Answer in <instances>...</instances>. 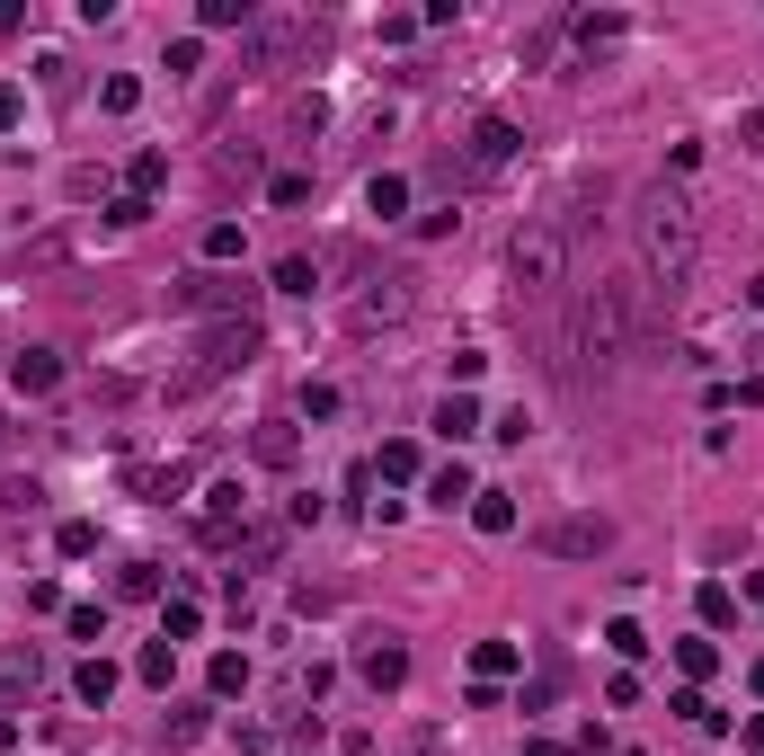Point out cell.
Segmentation results:
<instances>
[{"instance_id":"obj_41","label":"cell","mask_w":764,"mask_h":756,"mask_svg":"<svg viewBox=\"0 0 764 756\" xmlns=\"http://www.w3.org/2000/svg\"><path fill=\"white\" fill-rule=\"evenodd\" d=\"M755 365H764V338H755Z\"/></svg>"},{"instance_id":"obj_10","label":"cell","mask_w":764,"mask_h":756,"mask_svg":"<svg viewBox=\"0 0 764 756\" xmlns=\"http://www.w3.org/2000/svg\"><path fill=\"white\" fill-rule=\"evenodd\" d=\"M516 152V125L507 116H480V133H471V170H498Z\"/></svg>"},{"instance_id":"obj_12","label":"cell","mask_w":764,"mask_h":756,"mask_svg":"<svg viewBox=\"0 0 764 756\" xmlns=\"http://www.w3.org/2000/svg\"><path fill=\"white\" fill-rule=\"evenodd\" d=\"M356 667H365V685H383V695H391V685L409 676V650H400V641H374V650H365Z\"/></svg>"},{"instance_id":"obj_16","label":"cell","mask_w":764,"mask_h":756,"mask_svg":"<svg viewBox=\"0 0 764 756\" xmlns=\"http://www.w3.org/2000/svg\"><path fill=\"white\" fill-rule=\"evenodd\" d=\"M72 695H81V703H107V695H116V667H107V659H81V676H72Z\"/></svg>"},{"instance_id":"obj_33","label":"cell","mask_w":764,"mask_h":756,"mask_svg":"<svg viewBox=\"0 0 764 756\" xmlns=\"http://www.w3.org/2000/svg\"><path fill=\"white\" fill-rule=\"evenodd\" d=\"M161 178H169V161H161V152H143V161H133V196H152Z\"/></svg>"},{"instance_id":"obj_37","label":"cell","mask_w":764,"mask_h":756,"mask_svg":"<svg viewBox=\"0 0 764 756\" xmlns=\"http://www.w3.org/2000/svg\"><path fill=\"white\" fill-rule=\"evenodd\" d=\"M409 756H436V730H419V738H409Z\"/></svg>"},{"instance_id":"obj_7","label":"cell","mask_w":764,"mask_h":756,"mask_svg":"<svg viewBox=\"0 0 764 756\" xmlns=\"http://www.w3.org/2000/svg\"><path fill=\"white\" fill-rule=\"evenodd\" d=\"M542 553H561V561L613 553V516H551V525H542Z\"/></svg>"},{"instance_id":"obj_5","label":"cell","mask_w":764,"mask_h":756,"mask_svg":"<svg viewBox=\"0 0 764 756\" xmlns=\"http://www.w3.org/2000/svg\"><path fill=\"white\" fill-rule=\"evenodd\" d=\"M169 303H178V312H214V321H249L258 286H249V277H223V267H196V277L169 286Z\"/></svg>"},{"instance_id":"obj_23","label":"cell","mask_w":764,"mask_h":756,"mask_svg":"<svg viewBox=\"0 0 764 756\" xmlns=\"http://www.w3.org/2000/svg\"><path fill=\"white\" fill-rule=\"evenodd\" d=\"M365 205H374V214L391 223V214H400V205H409V178H374V187H365Z\"/></svg>"},{"instance_id":"obj_39","label":"cell","mask_w":764,"mask_h":756,"mask_svg":"<svg viewBox=\"0 0 764 756\" xmlns=\"http://www.w3.org/2000/svg\"><path fill=\"white\" fill-rule=\"evenodd\" d=\"M747 303H755V312H764V277H755V286H747Z\"/></svg>"},{"instance_id":"obj_20","label":"cell","mask_w":764,"mask_h":756,"mask_svg":"<svg viewBox=\"0 0 764 756\" xmlns=\"http://www.w3.org/2000/svg\"><path fill=\"white\" fill-rule=\"evenodd\" d=\"M54 543H62V561H90V553H98V525H90V516H72Z\"/></svg>"},{"instance_id":"obj_9","label":"cell","mask_w":764,"mask_h":756,"mask_svg":"<svg viewBox=\"0 0 764 756\" xmlns=\"http://www.w3.org/2000/svg\"><path fill=\"white\" fill-rule=\"evenodd\" d=\"M36 685H45V659L19 641V650H0V703H10V695H36Z\"/></svg>"},{"instance_id":"obj_31","label":"cell","mask_w":764,"mask_h":756,"mask_svg":"<svg viewBox=\"0 0 764 756\" xmlns=\"http://www.w3.org/2000/svg\"><path fill=\"white\" fill-rule=\"evenodd\" d=\"M178 480H187V472L169 463V472H133V490H152V499H178Z\"/></svg>"},{"instance_id":"obj_1","label":"cell","mask_w":764,"mask_h":756,"mask_svg":"<svg viewBox=\"0 0 764 756\" xmlns=\"http://www.w3.org/2000/svg\"><path fill=\"white\" fill-rule=\"evenodd\" d=\"M640 348V277H596L569 312V383H604Z\"/></svg>"},{"instance_id":"obj_4","label":"cell","mask_w":764,"mask_h":756,"mask_svg":"<svg viewBox=\"0 0 764 756\" xmlns=\"http://www.w3.org/2000/svg\"><path fill=\"white\" fill-rule=\"evenodd\" d=\"M249 357H258V321H214V329L196 338V365H187V374H169V400L214 392V383H223V374H240Z\"/></svg>"},{"instance_id":"obj_26","label":"cell","mask_w":764,"mask_h":756,"mask_svg":"<svg viewBox=\"0 0 764 756\" xmlns=\"http://www.w3.org/2000/svg\"><path fill=\"white\" fill-rule=\"evenodd\" d=\"M383 480H419V445H383Z\"/></svg>"},{"instance_id":"obj_17","label":"cell","mask_w":764,"mask_h":756,"mask_svg":"<svg viewBox=\"0 0 764 756\" xmlns=\"http://www.w3.org/2000/svg\"><path fill=\"white\" fill-rule=\"evenodd\" d=\"M275 286H285V294H312V286H320V258H303V249L275 258Z\"/></svg>"},{"instance_id":"obj_21","label":"cell","mask_w":764,"mask_h":756,"mask_svg":"<svg viewBox=\"0 0 764 756\" xmlns=\"http://www.w3.org/2000/svg\"><path fill=\"white\" fill-rule=\"evenodd\" d=\"M258 463H294V428H285V419L258 428Z\"/></svg>"},{"instance_id":"obj_3","label":"cell","mask_w":764,"mask_h":756,"mask_svg":"<svg viewBox=\"0 0 764 756\" xmlns=\"http://www.w3.org/2000/svg\"><path fill=\"white\" fill-rule=\"evenodd\" d=\"M507 277H516L525 303H551L561 277H569V223H561V214H533V223L507 241Z\"/></svg>"},{"instance_id":"obj_38","label":"cell","mask_w":764,"mask_h":756,"mask_svg":"<svg viewBox=\"0 0 764 756\" xmlns=\"http://www.w3.org/2000/svg\"><path fill=\"white\" fill-rule=\"evenodd\" d=\"M525 756H569V747H551V738H533V747H525Z\"/></svg>"},{"instance_id":"obj_24","label":"cell","mask_w":764,"mask_h":756,"mask_svg":"<svg viewBox=\"0 0 764 756\" xmlns=\"http://www.w3.org/2000/svg\"><path fill=\"white\" fill-rule=\"evenodd\" d=\"M133 98H143V81H133V72H116V81L98 90V107H107V116H133Z\"/></svg>"},{"instance_id":"obj_19","label":"cell","mask_w":764,"mask_h":756,"mask_svg":"<svg viewBox=\"0 0 764 756\" xmlns=\"http://www.w3.org/2000/svg\"><path fill=\"white\" fill-rule=\"evenodd\" d=\"M196 19H204V27H240V36H249V19H258V10H249V0H204Z\"/></svg>"},{"instance_id":"obj_13","label":"cell","mask_w":764,"mask_h":756,"mask_svg":"<svg viewBox=\"0 0 764 756\" xmlns=\"http://www.w3.org/2000/svg\"><path fill=\"white\" fill-rule=\"evenodd\" d=\"M471 428H480V400H471V392H445V400H436V437H454V445H462Z\"/></svg>"},{"instance_id":"obj_27","label":"cell","mask_w":764,"mask_h":756,"mask_svg":"<svg viewBox=\"0 0 764 756\" xmlns=\"http://www.w3.org/2000/svg\"><path fill=\"white\" fill-rule=\"evenodd\" d=\"M204 258H214V267L240 258V223H214V232H204Z\"/></svg>"},{"instance_id":"obj_8","label":"cell","mask_w":764,"mask_h":756,"mask_svg":"<svg viewBox=\"0 0 764 756\" xmlns=\"http://www.w3.org/2000/svg\"><path fill=\"white\" fill-rule=\"evenodd\" d=\"M409 286H419V277H374V294H365L356 312H346V321H356V329H383V321H400V312H409Z\"/></svg>"},{"instance_id":"obj_40","label":"cell","mask_w":764,"mask_h":756,"mask_svg":"<svg viewBox=\"0 0 764 756\" xmlns=\"http://www.w3.org/2000/svg\"><path fill=\"white\" fill-rule=\"evenodd\" d=\"M755 695H764V659H755Z\"/></svg>"},{"instance_id":"obj_29","label":"cell","mask_w":764,"mask_h":756,"mask_svg":"<svg viewBox=\"0 0 764 756\" xmlns=\"http://www.w3.org/2000/svg\"><path fill=\"white\" fill-rule=\"evenodd\" d=\"M143 214H152V196H116V205H107V223H116V232H133Z\"/></svg>"},{"instance_id":"obj_36","label":"cell","mask_w":764,"mask_h":756,"mask_svg":"<svg viewBox=\"0 0 764 756\" xmlns=\"http://www.w3.org/2000/svg\"><path fill=\"white\" fill-rule=\"evenodd\" d=\"M747 143H755V152H764V107H747Z\"/></svg>"},{"instance_id":"obj_18","label":"cell","mask_w":764,"mask_h":756,"mask_svg":"<svg viewBox=\"0 0 764 756\" xmlns=\"http://www.w3.org/2000/svg\"><path fill=\"white\" fill-rule=\"evenodd\" d=\"M285 553V525H240V561H275Z\"/></svg>"},{"instance_id":"obj_32","label":"cell","mask_w":764,"mask_h":756,"mask_svg":"<svg viewBox=\"0 0 764 756\" xmlns=\"http://www.w3.org/2000/svg\"><path fill=\"white\" fill-rule=\"evenodd\" d=\"M196 624H204V614H196V605H169V614H161V641H187Z\"/></svg>"},{"instance_id":"obj_11","label":"cell","mask_w":764,"mask_h":756,"mask_svg":"<svg viewBox=\"0 0 764 756\" xmlns=\"http://www.w3.org/2000/svg\"><path fill=\"white\" fill-rule=\"evenodd\" d=\"M10 383H19L27 400H36V392H54V383H62V357H54V348H27V357L10 365Z\"/></svg>"},{"instance_id":"obj_30","label":"cell","mask_w":764,"mask_h":756,"mask_svg":"<svg viewBox=\"0 0 764 756\" xmlns=\"http://www.w3.org/2000/svg\"><path fill=\"white\" fill-rule=\"evenodd\" d=\"M36 508V480H0V516H27Z\"/></svg>"},{"instance_id":"obj_34","label":"cell","mask_w":764,"mask_h":756,"mask_svg":"<svg viewBox=\"0 0 764 756\" xmlns=\"http://www.w3.org/2000/svg\"><path fill=\"white\" fill-rule=\"evenodd\" d=\"M675 659H684V676H712V667H720V650H712V641H684Z\"/></svg>"},{"instance_id":"obj_28","label":"cell","mask_w":764,"mask_h":756,"mask_svg":"<svg viewBox=\"0 0 764 756\" xmlns=\"http://www.w3.org/2000/svg\"><path fill=\"white\" fill-rule=\"evenodd\" d=\"M240 685H249V659L223 650V659H214V695H240Z\"/></svg>"},{"instance_id":"obj_22","label":"cell","mask_w":764,"mask_h":756,"mask_svg":"<svg viewBox=\"0 0 764 756\" xmlns=\"http://www.w3.org/2000/svg\"><path fill=\"white\" fill-rule=\"evenodd\" d=\"M471 667H480V685H498V676L516 667V641H480V659H471Z\"/></svg>"},{"instance_id":"obj_15","label":"cell","mask_w":764,"mask_h":756,"mask_svg":"<svg viewBox=\"0 0 764 756\" xmlns=\"http://www.w3.org/2000/svg\"><path fill=\"white\" fill-rule=\"evenodd\" d=\"M427 499H436V508H462V499H480V490H471V472H462V463H445V472L427 480Z\"/></svg>"},{"instance_id":"obj_25","label":"cell","mask_w":764,"mask_h":756,"mask_svg":"<svg viewBox=\"0 0 764 756\" xmlns=\"http://www.w3.org/2000/svg\"><path fill=\"white\" fill-rule=\"evenodd\" d=\"M62 624H72V641H98V632H107V605H72Z\"/></svg>"},{"instance_id":"obj_6","label":"cell","mask_w":764,"mask_h":756,"mask_svg":"<svg viewBox=\"0 0 764 756\" xmlns=\"http://www.w3.org/2000/svg\"><path fill=\"white\" fill-rule=\"evenodd\" d=\"M294 45H312V10H267V19H249V36H240V72H275Z\"/></svg>"},{"instance_id":"obj_14","label":"cell","mask_w":764,"mask_h":756,"mask_svg":"<svg viewBox=\"0 0 764 756\" xmlns=\"http://www.w3.org/2000/svg\"><path fill=\"white\" fill-rule=\"evenodd\" d=\"M471 525H480V534H507V525H516V499H507V490H480V499H471Z\"/></svg>"},{"instance_id":"obj_35","label":"cell","mask_w":764,"mask_h":756,"mask_svg":"<svg viewBox=\"0 0 764 756\" xmlns=\"http://www.w3.org/2000/svg\"><path fill=\"white\" fill-rule=\"evenodd\" d=\"M10 125H19V90H10V81H0V133H10Z\"/></svg>"},{"instance_id":"obj_2","label":"cell","mask_w":764,"mask_h":756,"mask_svg":"<svg viewBox=\"0 0 764 756\" xmlns=\"http://www.w3.org/2000/svg\"><path fill=\"white\" fill-rule=\"evenodd\" d=\"M632 241H640V277L675 303L684 286H693V258H703V232H693V205L675 196V187H640V205H632Z\"/></svg>"}]
</instances>
